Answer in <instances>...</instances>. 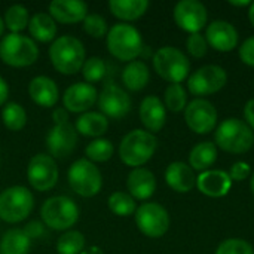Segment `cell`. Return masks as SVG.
<instances>
[{
	"instance_id": "cell-16",
	"label": "cell",
	"mask_w": 254,
	"mask_h": 254,
	"mask_svg": "<svg viewBox=\"0 0 254 254\" xmlns=\"http://www.w3.org/2000/svg\"><path fill=\"white\" fill-rule=\"evenodd\" d=\"M173 16L176 24L190 34L199 33L208 21L207 7L198 0H180L174 6Z\"/></svg>"
},
{
	"instance_id": "cell-35",
	"label": "cell",
	"mask_w": 254,
	"mask_h": 254,
	"mask_svg": "<svg viewBox=\"0 0 254 254\" xmlns=\"http://www.w3.org/2000/svg\"><path fill=\"white\" fill-rule=\"evenodd\" d=\"M85 250V235L79 231H67L57 241L58 254H80Z\"/></svg>"
},
{
	"instance_id": "cell-26",
	"label": "cell",
	"mask_w": 254,
	"mask_h": 254,
	"mask_svg": "<svg viewBox=\"0 0 254 254\" xmlns=\"http://www.w3.org/2000/svg\"><path fill=\"white\" fill-rule=\"evenodd\" d=\"M27 28L30 31L31 39L40 43L54 42L57 39V31H58L57 22L46 12H37L33 16H30V22Z\"/></svg>"
},
{
	"instance_id": "cell-34",
	"label": "cell",
	"mask_w": 254,
	"mask_h": 254,
	"mask_svg": "<svg viewBox=\"0 0 254 254\" xmlns=\"http://www.w3.org/2000/svg\"><path fill=\"white\" fill-rule=\"evenodd\" d=\"M115 153V146L107 138H94L85 147L86 159L94 164H103L112 159Z\"/></svg>"
},
{
	"instance_id": "cell-32",
	"label": "cell",
	"mask_w": 254,
	"mask_h": 254,
	"mask_svg": "<svg viewBox=\"0 0 254 254\" xmlns=\"http://www.w3.org/2000/svg\"><path fill=\"white\" fill-rule=\"evenodd\" d=\"M1 122L9 131L18 132L27 125V112L19 103L9 101L1 109Z\"/></svg>"
},
{
	"instance_id": "cell-29",
	"label": "cell",
	"mask_w": 254,
	"mask_h": 254,
	"mask_svg": "<svg viewBox=\"0 0 254 254\" xmlns=\"http://www.w3.org/2000/svg\"><path fill=\"white\" fill-rule=\"evenodd\" d=\"M31 249V240L24 229H9L0 240V254H28Z\"/></svg>"
},
{
	"instance_id": "cell-1",
	"label": "cell",
	"mask_w": 254,
	"mask_h": 254,
	"mask_svg": "<svg viewBox=\"0 0 254 254\" xmlns=\"http://www.w3.org/2000/svg\"><path fill=\"white\" fill-rule=\"evenodd\" d=\"M49 60L52 67L65 76L76 74L82 70L86 61V51L83 43L70 34L57 37L49 48Z\"/></svg>"
},
{
	"instance_id": "cell-25",
	"label": "cell",
	"mask_w": 254,
	"mask_h": 254,
	"mask_svg": "<svg viewBox=\"0 0 254 254\" xmlns=\"http://www.w3.org/2000/svg\"><path fill=\"white\" fill-rule=\"evenodd\" d=\"M74 128L77 134L91 137V138H101L109 129V119L100 112H86L79 115L74 122Z\"/></svg>"
},
{
	"instance_id": "cell-46",
	"label": "cell",
	"mask_w": 254,
	"mask_h": 254,
	"mask_svg": "<svg viewBox=\"0 0 254 254\" xmlns=\"http://www.w3.org/2000/svg\"><path fill=\"white\" fill-rule=\"evenodd\" d=\"M7 97H9V85H7V82L0 76V107L6 104Z\"/></svg>"
},
{
	"instance_id": "cell-20",
	"label": "cell",
	"mask_w": 254,
	"mask_h": 254,
	"mask_svg": "<svg viewBox=\"0 0 254 254\" xmlns=\"http://www.w3.org/2000/svg\"><path fill=\"white\" fill-rule=\"evenodd\" d=\"M196 188L205 196L222 198L229 193L232 188V180L226 171L207 170L196 177Z\"/></svg>"
},
{
	"instance_id": "cell-47",
	"label": "cell",
	"mask_w": 254,
	"mask_h": 254,
	"mask_svg": "<svg viewBox=\"0 0 254 254\" xmlns=\"http://www.w3.org/2000/svg\"><path fill=\"white\" fill-rule=\"evenodd\" d=\"M80 254H104V252L98 247V246H91V247H85V250Z\"/></svg>"
},
{
	"instance_id": "cell-33",
	"label": "cell",
	"mask_w": 254,
	"mask_h": 254,
	"mask_svg": "<svg viewBox=\"0 0 254 254\" xmlns=\"http://www.w3.org/2000/svg\"><path fill=\"white\" fill-rule=\"evenodd\" d=\"M107 205L109 210L118 217H129L137 211L135 199L128 192H113L107 199Z\"/></svg>"
},
{
	"instance_id": "cell-3",
	"label": "cell",
	"mask_w": 254,
	"mask_h": 254,
	"mask_svg": "<svg viewBox=\"0 0 254 254\" xmlns=\"http://www.w3.org/2000/svg\"><path fill=\"white\" fill-rule=\"evenodd\" d=\"M158 149V138L146 129L129 131L119 144L121 161L132 168L147 164Z\"/></svg>"
},
{
	"instance_id": "cell-50",
	"label": "cell",
	"mask_w": 254,
	"mask_h": 254,
	"mask_svg": "<svg viewBox=\"0 0 254 254\" xmlns=\"http://www.w3.org/2000/svg\"><path fill=\"white\" fill-rule=\"evenodd\" d=\"M4 22H3V18H0V37H3V31H4Z\"/></svg>"
},
{
	"instance_id": "cell-51",
	"label": "cell",
	"mask_w": 254,
	"mask_h": 254,
	"mask_svg": "<svg viewBox=\"0 0 254 254\" xmlns=\"http://www.w3.org/2000/svg\"><path fill=\"white\" fill-rule=\"evenodd\" d=\"M250 189H252V192H253L254 195V173L253 176H252V182H250Z\"/></svg>"
},
{
	"instance_id": "cell-37",
	"label": "cell",
	"mask_w": 254,
	"mask_h": 254,
	"mask_svg": "<svg viewBox=\"0 0 254 254\" xmlns=\"http://www.w3.org/2000/svg\"><path fill=\"white\" fill-rule=\"evenodd\" d=\"M107 67L106 63L101 57H91L86 58L80 73L83 74V79L86 83H97L100 80H103V77L106 76Z\"/></svg>"
},
{
	"instance_id": "cell-10",
	"label": "cell",
	"mask_w": 254,
	"mask_h": 254,
	"mask_svg": "<svg viewBox=\"0 0 254 254\" xmlns=\"http://www.w3.org/2000/svg\"><path fill=\"white\" fill-rule=\"evenodd\" d=\"M138 231L147 238H161L170 229V214L158 202H144L134 214Z\"/></svg>"
},
{
	"instance_id": "cell-8",
	"label": "cell",
	"mask_w": 254,
	"mask_h": 254,
	"mask_svg": "<svg viewBox=\"0 0 254 254\" xmlns=\"http://www.w3.org/2000/svg\"><path fill=\"white\" fill-rule=\"evenodd\" d=\"M153 68L164 80L180 83L189 76L190 61L180 49L174 46H162L153 55Z\"/></svg>"
},
{
	"instance_id": "cell-18",
	"label": "cell",
	"mask_w": 254,
	"mask_h": 254,
	"mask_svg": "<svg viewBox=\"0 0 254 254\" xmlns=\"http://www.w3.org/2000/svg\"><path fill=\"white\" fill-rule=\"evenodd\" d=\"M205 39L213 49L219 52H231L238 45V31L231 22L217 19L208 24Z\"/></svg>"
},
{
	"instance_id": "cell-41",
	"label": "cell",
	"mask_w": 254,
	"mask_h": 254,
	"mask_svg": "<svg viewBox=\"0 0 254 254\" xmlns=\"http://www.w3.org/2000/svg\"><path fill=\"white\" fill-rule=\"evenodd\" d=\"M250 173H252L250 165L244 161H238L231 167V171L228 174H229L232 182H243V180L249 179Z\"/></svg>"
},
{
	"instance_id": "cell-38",
	"label": "cell",
	"mask_w": 254,
	"mask_h": 254,
	"mask_svg": "<svg viewBox=\"0 0 254 254\" xmlns=\"http://www.w3.org/2000/svg\"><path fill=\"white\" fill-rule=\"evenodd\" d=\"M83 31L94 39H101L109 33L107 21L100 13H88L83 19Z\"/></svg>"
},
{
	"instance_id": "cell-4",
	"label": "cell",
	"mask_w": 254,
	"mask_h": 254,
	"mask_svg": "<svg viewBox=\"0 0 254 254\" xmlns=\"http://www.w3.org/2000/svg\"><path fill=\"white\" fill-rule=\"evenodd\" d=\"M42 223L52 231L67 232L79 220L77 204L64 195H57L48 198L40 207Z\"/></svg>"
},
{
	"instance_id": "cell-14",
	"label": "cell",
	"mask_w": 254,
	"mask_h": 254,
	"mask_svg": "<svg viewBox=\"0 0 254 254\" xmlns=\"http://www.w3.org/2000/svg\"><path fill=\"white\" fill-rule=\"evenodd\" d=\"M185 121L193 132L208 134L217 125V110L211 101L195 98L185 109Z\"/></svg>"
},
{
	"instance_id": "cell-27",
	"label": "cell",
	"mask_w": 254,
	"mask_h": 254,
	"mask_svg": "<svg viewBox=\"0 0 254 254\" xmlns=\"http://www.w3.org/2000/svg\"><path fill=\"white\" fill-rule=\"evenodd\" d=\"M150 3L147 0H110L109 1V9L112 15L127 24L141 18L147 12Z\"/></svg>"
},
{
	"instance_id": "cell-13",
	"label": "cell",
	"mask_w": 254,
	"mask_h": 254,
	"mask_svg": "<svg viewBox=\"0 0 254 254\" xmlns=\"http://www.w3.org/2000/svg\"><path fill=\"white\" fill-rule=\"evenodd\" d=\"M97 103L100 107V113H103L107 119L115 121L125 118L132 106L128 92L115 83H107L103 86L101 92H98Z\"/></svg>"
},
{
	"instance_id": "cell-42",
	"label": "cell",
	"mask_w": 254,
	"mask_h": 254,
	"mask_svg": "<svg viewBox=\"0 0 254 254\" xmlns=\"http://www.w3.org/2000/svg\"><path fill=\"white\" fill-rule=\"evenodd\" d=\"M240 58L244 64L254 67V36L246 39L240 46Z\"/></svg>"
},
{
	"instance_id": "cell-24",
	"label": "cell",
	"mask_w": 254,
	"mask_h": 254,
	"mask_svg": "<svg viewBox=\"0 0 254 254\" xmlns=\"http://www.w3.org/2000/svg\"><path fill=\"white\" fill-rule=\"evenodd\" d=\"M165 182L174 192L188 193L196 186V176L195 171L188 164L182 161H176L167 167Z\"/></svg>"
},
{
	"instance_id": "cell-21",
	"label": "cell",
	"mask_w": 254,
	"mask_h": 254,
	"mask_svg": "<svg viewBox=\"0 0 254 254\" xmlns=\"http://www.w3.org/2000/svg\"><path fill=\"white\" fill-rule=\"evenodd\" d=\"M28 95L33 103L40 107L49 109L54 107L60 100V89L54 79L40 74L30 80L28 83Z\"/></svg>"
},
{
	"instance_id": "cell-43",
	"label": "cell",
	"mask_w": 254,
	"mask_h": 254,
	"mask_svg": "<svg viewBox=\"0 0 254 254\" xmlns=\"http://www.w3.org/2000/svg\"><path fill=\"white\" fill-rule=\"evenodd\" d=\"M43 231H45V225L42 222H37V220H33L30 222L25 228H24V232L28 235L30 240H34V238H39L43 235Z\"/></svg>"
},
{
	"instance_id": "cell-31",
	"label": "cell",
	"mask_w": 254,
	"mask_h": 254,
	"mask_svg": "<svg viewBox=\"0 0 254 254\" xmlns=\"http://www.w3.org/2000/svg\"><path fill=\"white\" fill-rule=\"evenodd\" d=\"M3 22L4 27L13 33V34H21L30 22V13L28 9L24 4H12L4 10V16H3Z\"/></svg>"
},
{
	"instance_id": "cell-44",
	"label": "cell",
	"mask_w": 254,
	"mask_h": 254,
	"mask_svg": "<svg viewBox=\"0 0 254 254\" xmlns=\"http://www.w3.org/2000/svg\"><path fill=\"white\" fill-rule=\"evenodd\" d=\"M244 118H246V124L253 129L254 132V98L249 100L247 104L244 106Z\"/></svg>"
},
{
	"instance_id": "cell-2",
	"label": "cell",
	"mask_w": 254,
	"mask_h": 254,
	"mask_svg": "<svg viewBox=\"0 0 254 254\" xmlns=\"http://www.w3.org/2000/svg\"><path fill=\"white\" fill-rule=\"evenodd\" d=\"M106 45L110 55L124 63L135 61L144 48L140 31L127 22H118L109 28Z\"/></svg>"
},
{
	"instance_id": "cell-17",
	"label": "cell",
	"mask_w": 254,
	"mask_h": 254,
	"mask_svg": "<svg viewBox=\"0 0 254 254\" xmlns=\"http://www.w3.org/2000/svg\"><path fill=\"white\" fill-rule=\"evenodd\" d=\"M98 91L94 85L86 82H76L70 85L63 94V107L68 113H86L97 103Z\"/></svg>"
},
{
	"instance_id": "cell-6",
	"label": "cell",
	"mask_w": 254,
	"mask_h": 254,
	"mask_svg": "<svg viewBox=\"0 0 254 254\" xmlns=\"http://www.w3.org/2000/svg\"><path fill=\"white\" fill-rule=\"evenodd\" d=\"M39 58V48L36 42L24 34L9 33L0 40V60L15 68L30 67Z\"/></svg>"
},
{
	"instance_id": "cell-45",
	"label": "cell",
	"mask_w": 254,
	"mask_h": 254,
	"mask_svg": "<svg viewBox=\"0 0 254 254\" xmlns=\"http://www.w3.org/2000/svg\"><path fill=\"white\" fill-rule=\"evenodd\" d=\"M52 121H54V124L68 122V112L64 107H55L52 112Z\"/></svg>"
},
{
	"instance_id": "cell-15",
	"label": "cell",
	"mask_w": 254,
	"mask_h": 254,
	"mask_svg": "<svg viewBox=\"0 0 254 254\" xmlns=\"http://www.w3.org/2000/svg\"><path fill=\"white\" fill-rule=\"evenodd\" d=\"M77 146V131L70 122L54 124L46 134V147L54 159H64Z\"/></svg>"
},
{
	"instance_id": "cell-7",
	"label": "cell",
	"mask_w": 254,
	"mask_h": 254,
	"mask_svg": "<svg viewBox=\"0 0 254 254\" xmlns=\"http://www.w3.org/2000/svg\"><path fill=\"white\" fill-rule=\"evenodd\" d=\"M34 208V196L25 186H10L0 193V219L6 223L24 222Z\"/></svg>"
},
{
	"instance_id": "cell-23",
	"label": "cell",
	"mask_w": 254,
	"mask_h": 254,
	"mask_svg": "<svg viewBox=\"0 0 254 254\" xmlns=\"http://www.w3.org/2000/svg\"><path fill=\"white\" fill-rule=\"evenodd\" d=\"M49 15L61 24L83 22L88 15V4L79 0H54L49 3Z\"/></svg>"
},
{
	"instance_id": "cell-49",
	"label": "cell",
	"mask_w": 254,
	"mask_h": 254,
	"mask_svg": "<svg viewBox=\"0 0 254 254\" xmlns=\"http://www.w3.org/2000/svg\"><path fill=\"white\" fill-rule=\"evenodd\" d=\"M249 19H250L252 25L254 27V1H252V4H250V9H249Z\"/></svg>"
},
{
	"instance_id": "cell-12",
	"label": "cell",
	"mask_w": 254,
	"mask_h": 254,
	"mask_svg": "<svg viewBox=\"0 0 254 254\" xmlns=\"http://www.w3.org/2000/svg\"><path fill=\"white\" fill-rule=\"evenodd\" d=\"M228 83L226 70L216 64H208L193 71L188 79V89L192 95L205 97L219 92Z\"/></svg>"
},
{
	"instance_id": "cell-22",
	"label": "cell",
	"mask_w": 254,
	"mask_h": 254,
	"mask_svg": "<svg viewBox=\"0 0 254 254\" xmlns=\"http://www.w3.org/2000/svg\"><path fill=\"white\" fill-rule=\"evenodd\" d=\"M127 190L135 201H147L156 190V177L147 168H132L127 179Z\"/></svg>"
},
{
	"instance_id": "cell-28",
	"label": "cell",
	"mask_w": 254,
	"mask_h": 254,
	"mask_svg": "<svg viewBox=\"0 0 254 254\" xmlns=\"http://www.w3.org/2000/svg\"><path fill=\"white\" fill-rule=\"evenodd\" d=\"M150 80V71L144 61L135 60L125 65L122 70V83L128 91L138 92L147 86Z\"/></svg>"
},
{
	"instance_id": "cell-30",
	"label": "cell",
	"mask_w": 254,
	"mask_h": 254,
	"mask_svg": "<svg viewBox=\"0 0 254 254\" xmlns=\"http://www.w3.org/2000/svg\"><path fill=\"white\" fill-rule=\"evenodd\" d=\"M217 161V146L211 141L196 144L189 153V167L196 171H207Z\"/></svg>"
},
{
	"instance_id": "cell-39",
	"label": "cell",
	"mask_w": 254,
	"mask_h": 254,
	"mask_svg": "<svg viewBox=\"0 0 254 254\" xmlns=\"http://www.w3.org/2000/svg\"><path fill=\"white\" fill-rule=\"evenodd\" d=\"M216 254H254V249L244 240L229 238L217 247Z\"/></svg>"
},
{
	"instance_id": "cell-19",
	"label": "cell",
	"mask_w": 254,
	"mask_h": 254,
	"mask_svg": "<svg viewBox=\"0 0 254 254\" xmlns=\"http://www.w3.org/2000/svg\"><path fill=\"white\" fill-rule=\"evenodd\" d=\"M138 115L143 127L150 134L159 132L167 122V109L161 98L156 95H147L143 98L140 103Z\"/></svg>"
},
{
	"instance_id": "cell-11",
	"label": "cell",
	"mask_w": 254,
	"mask_h": 254,
	"mask_svg": "<svg viewBox=\"0 0 254 254\" xmlns=\"http://www.w3.org/2000/svg\"><path fill=\"white\" fill-rule=\"evenodd\" d=\"M58 165L49 153L34 155L27 165V180L37 192H48L55 188L58 182Z\"/></svg>"
},
{
	"instance_id": "cell-5",
	"label": "cell",
	"mask_w": 254,
	"mask_h": 254,
	"mask_svg": "<svg viewBox=\"0 0 254 254\" xmlns=\"http://www.w3.org/2000/svg\"><path fill=\"white\" fill-rule=\"evenodd\" d=\"M214 140V144L222 150L228 153L241 155L253 147L254 132L244 121L229 118L217 127Z\"/></svg>"
},
{
	"instance_id": "cell-9",
	"label": "cell",
	"mask_w": 254,
	"mask_h": 254,
	"mask_svg": "<svg viewBox=\"0 0 254 254\" xmlns=\"http://www.w3.org/2000/svg\"><path fill=\"white\" fill-rule=\"evenodd\" d=\"M67 180L74 193L83 198H92L98 195L103 188L101 171L86 158H80L71 164L67 171Z\"/></svg>"
},
{
	"instance_id": "cell-40",
	"label": "cell",
	"mask_w": 254,
	"mask_h": 254,
	"mask_svg": "<svg viewBox=\"0 0 254 254\" xmlns=\"http://www.w3.org/2000/svg\"><path fill=\"white\" fill-rule=\"evenodd\" d=\"M186 48H188V52L193 58H204L207 55V51H208V43H207L205 36L195 33V34H190L188 37Z\"/></svg>"
},
{
	"instance_id": "cell-36",
	"label": "cell",
	"mask_w": 254,
	"mask_h": 254,
	"mask_svg": "<svg viewBox=\"0 0 254 254\" xmlns=\"http://www.w3.org/2000/svg\"><path fill=\"white\" fill-rule=\"evenodd\" d=\"M164 106L174 113L183 112L188 106L186 89L180 83H170L164 94Z\"/></svg>"
},
{
	"instance_id": "cell-48",
	"label": "cell",
	"mask_w": 254,
	"mask_h": 254,
	"mask_svg": "<svg viewBox=\"0 0 254 254\" xmlns=\"http://www.w3.org/2000/svg\"><path fill=\"white\" fill-rule=\"evenodd\" d=\"M229 4L231 6H237V7H244V6H250L252 1L250 0H229Z\"/></svg>"
}]
</instances>
